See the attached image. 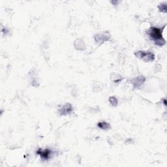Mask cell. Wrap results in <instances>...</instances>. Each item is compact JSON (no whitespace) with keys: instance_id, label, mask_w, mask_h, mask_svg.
I'll return each instance as SVG.
<instances>
[{"instance_id":"obj_7","label":"cell","mask_w":167,"mask_h":167,"mask_svg":"<svg viewBox=\"0 0 167 167\" xmlns=\"http://www.w3.org/2000/svg\"><path fill=\"white\" fill-rule=\"evenodd\" d=\"M109 101H110V103H111L112 105H114V106H116L117 104H118V101H117L115 97H110V99H109Z\"/></svg>"},{"instance_id":"obj_6","label":"cell","mask_w":167,"mask_h":167,"mask_svg":"<svg viewBox=\"0 0 167 167\" xmlns=\"http://www.w3.org/2000/svg\"><path fill=\"white\" fill-rule=\"evenodd\" d=\"M159 8L160 11L163 12H167V4L162 3L159 6Z\"/></svg>"},{"instance_id":"obj_5","label":"cell","mask_w":167,"mask_h":167,"mask_svg":"<svg viewBox=\"0 0 167 167\" xmlns=\"http://www.w3.org/2000/svg\"><path fill=\"white\" fill-rule=\"evenodd\" d=\"M72 106L70 104H67L66 106H64V108L63 109V112L61 114H69L71 111H72Z\"/></svg>"},{"instance_id":"obj_1","label":"cell","mask_w":167,"mask_h":167,"mask_svg":"<svg viewBox=\"0 0 167 167\" xmlns=\"http://www.w3.org/2000/svg\"><path fill=\"white\" fill-rule=\"evenodd\" d=\"M164 28V27H163ZM163 28H157L152 27L148 31V34L153 40H154L155 44L160 46H162L165 44V40L163 38Z\"/></svg>"},{"instance_id":"obj_3","label":"cell","mask_w":167,"mask_h":167,"mask_svg":"<svg viewBox=\"0 0 167 167\" xmlns=\"http://www.w3.org/2000/svg\"><path fill=\"white\" fill-rule=\"evenodd\" d=\"M37 154H39L41 157V158L45 160H47L49 159L50 155L51 154V151L48 149H46V150H42V149H39L37 151Z\"/></svg>"},{"instance_id":"obj_2","label":"cell","mask_w":167,"mask_h":167,"mask_svg":"<svg viewBox=\"0 0 167 167\" xmlns=\"http://www.w3.org/2000/svg\"><path fill=\"white\" fill-rule=\"evenodd\" d=\"M135 55L141 59H144L146 61H153L154 59V55L152 52H143V51H140L135 54Z\"/></svg>"},{"instance_id":"obj_4","label":"cell","mask_w":167,"mask_h":167,"mask_svg":"<svg viewBox=\"0 0 167 167\" xmlns=\"http://www.w3.org/2000/svg\"><path fill=\"white\" fill-rule=\"evenodd\" d=\"M98 127L103 130H108L109 129H110V124L106 122H100L98 123Z\"/></svg>"}]
</instances>
